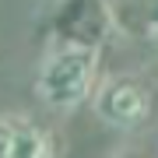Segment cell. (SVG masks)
Masks as SVG:
<instances>
[{
    "label": "cell",
    "mask_w": 158,
    "mask_h": 158,
    "mask_svg": "<svg viewBox=\"0 0 158 158\" xmlns=\"http://www.w3.org/2000/svg\"><path fill=\"white\" fill-rule=\"evenodd\" d=\"M95 85H98V56H95V49L63 46L39 70V95L53 109L81 106L95 91Z\"/></svg>",
    "instance_id": "cell-1"
},
{
    "label": "cell",
    "mask_w": 158,
    "mask_h": 158,
    "mask_svg": "<svg viewBox=\"0 0 158 158\" xmlns=\"http://www.w3.org/2000/svg\"><path fill=\"white\" fill-rule=\"evenodd\" d=\"M95 113L116 130H137L151 116V91L137 77H113L98 88Z\"/></svg>",
    "instance_id": "cell-2"
},
{
    "label": "cell",
    "mask_w": 158,
    "mask_h": 158,
    "mask_svg": "<svg viewBox=\"0 0 158 158\" xmlns=\"http://www.w3.org/2000/svg\"><path fill=\"white\" fill-rule=\"evenodd\" d=\"M53 32L60 42L77 49H95L98 39L109 32V7L106 0H63L53 14Z\"/></svg>",
    "instance_id": "cell-3"
},
{
    "label": "cell",
    "mask_w": 158,
    "mask_h": 158,
    "mask_svg": "<svg viewBox=\"0 0 158 158\" xmlns=\"http://www.w3.org/2000/svg\"><path fill=\"white\" fill-rule=\"evenodd\" d=\"M11 158H53V137L32 119H14L11 130Z\"/></svg>",
    "instance_id": "cell-4"
},
{
    "label": "cell",
    "mask_w": 158,
    "mask_h": 158,
    "mask_svg": "<svg viewBox=\"0 0 158 158\" xmlns=\"http://www.w3.org/2000/svg\"><path fill=\"white\" fill-rule=\"evenodd\" d=\"M11 130L14 119H0V158H11Z\"/></svg>",
    "instance_id": "cell-5"
},
{
    "label": "cell",
    "mask_w": 158,
    "mask_h": 158,
    "mask_svg": "<svg viewBox=\"0 0 158 158\" xmlns=\"http://www.w3.org/2000/svg\"><path fill=\"white\" fill-rule=\"evenodd\" d=\"M151 25L158 28V0H155V7H151Z\"/></svg>",
    "instance_id": "cell-6"
}]
</instances>
